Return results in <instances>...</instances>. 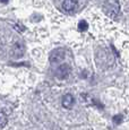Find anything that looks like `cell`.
I'll return each mask as SVG.
<instances>
[{
  "label": "cell",
  "mask_w": 129,
  "mask_h": 130,
  "mask_svg": "<svg viewBox=\"0 0 129 130\" xmlns=\"http://www.w3.org/2000/svg\"><path fill=\"white\" fill-rule=\"evenodd\" d=\"M103 10L111 18H116L120 11V5L118 0H106L103 4Z\"/></svg>",
  "instance_id": "obj_1"
},
{
  "label": "cell",
  "mask_w": 129,
  "mask_h": 130,
  "mask_svg": "<svg viewBox=\"0 0 129 130\" xmlns=\"http://www.w3.org/2000/svg\"><path fill=\"white\" fill-rule=\"evenodd\" d=\"M63 58H64L63 49H54L50 53V56H49V60H50V62H52V63L61 61V60H63Z\"/></svg>",
  "instance_id": "obj_2"
},
{
  "label": "cell",
  "mask_w": 129,
  "mask_h": 130,
  "mask_svg": "<svg viewBox=\"0 0 129 130\" xmlns=\"http://www.w3.org/2000/svg\"><path fill=\"white\" fill-rule=\"evenodd\" d=\"M70 74V67L68 64H61L56 71V77L59 79H66Z\"/></svg>",
  "instance_id": "obj_3"
},
{
  "label": "cell",
  "mask_w": 129,
  "mask_h": 130,
  "mask_svg": "<svg viewBox=\"0 0 129 130\" xmlns=\"http://www.w3.org/2000/svg\"><path fill=\"white\" fill-rule=\"evenodd\" d=\"M75 103V99L71 94H64L62 96V100H61V104H62L63 107L66 109H71Z\"/></svg>",
  "instance_id": "obj_4"
},
{
  "label": "cell",
  "mask_w": 129,
  "mask_h": 130,
  "mask_svg": "<svg viewBox=\"0 0 129 130\" xmlns=\"http://www.w3.org/2000/svg\"><path fill=\"white\" fill-rule=\"evenodd\" d=\"M76 5L77 4H76L75 0H63V2H62L63 9L67 11H73L74 9H75Z\"/></svg>",
  "instance_id": "obj_5"
},
{
  "label": "cell",
  "mask_w": 129,
  "mask_h": 130,
  "mask_svg": "<svg viewBox=\"0 0 129 130\" xmlns=\"http://www.w3.org/2000/svg\"><path fill=\"white\" fill-rule=\"evenodd\" d=\"M13 52H14V56L15 57H21L23 56V47L19 43H16L13 47Z\"/></svg>",
  "instance_id": "obj_6"
},
{
  "label": "cell",
  "mask_w": 129,
  "mask_h": 130,
  "mask_svg": "<svg viewBox=\"0 0 129 130\" xmlns=\"http://www.w3.org/2000/svg\"><path fill=\"white\" fill-rule=\"evenodd\" d=\"M7 116L4 113V112H0V128H4L7 124Z\"/></svg>",
  "instance_id": "obj_7"
},
{
  "label": "cell",
  "mask_w": 129,
  "mask_h": 130,
  "mask_svg": "<svg viewBox=\"0 0 129 130\" xmlns=\"http://www.w3.org/2000/svg\"><path fill=\"white\" fill-rule=\"evenodd\" d=\"M87 28H88V24L86 23L85 21H80V22H79V24H78L79 32H85Z\"/></svg>",
  "instance_id": "obj_8"
},
{
  "label": "cell",
  "mask_w": 129,
  "mask_h": 130,
  "mask_svg": "<svg viewBox=\"0 0 129 130\" xmlns=\"http://www.w3.org/2000/svg\"><path fill=\"white\" fill-rule=\"evenodd\" d=\"M113 120H115L117 123H120V122L122 121V118H121V116H116L115 118H113Z\"/></svg>",
  "instance_id": "obj_9"
},
{
  "label": "cell",
  "mask_w": 129,
  "mask_h": 130,
  "mask_svg": "<svg viewBox=\"0 0 129 130\" xmlns=\"http://www.w3.org/2000/svg\"><path fill=\"white\" fill-rule=\"evenodd\" d=\"M1 2H4V4H6V2H8V0H0Z\"/></svg>",
  "instance_id": "obj_10"
}]
</instances>
